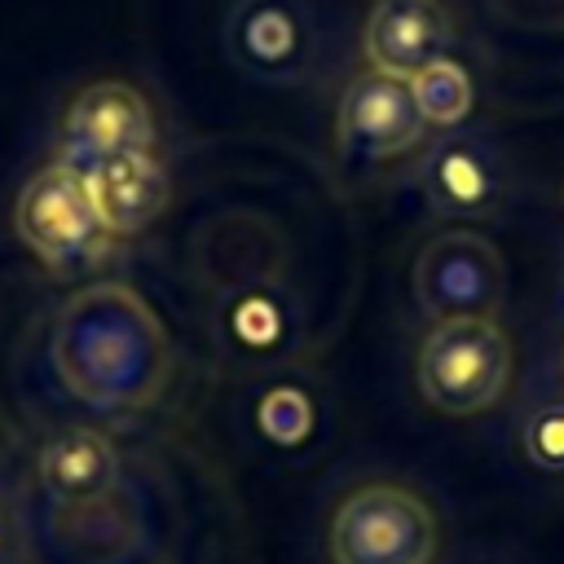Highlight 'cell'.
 Here are the masks:
<instances>
[{"label": "cell", "mask_w": 564, "mask_h": 564, "mask_svg": "<svg viewBox=\"0 0 564 564\" xmlns=\"http://www.w3.org/2000/svg\"><path fill=\"white\" fill-rule=\"evenodd\" d=\"M234 44L260 75H291L304 62V18L291 0H247L234 18Z\"/></svg>", "instance_id": "7c38bea8"}, {"label": "cell", "mask_w": 564, "mask_h": 564, "mask_svg": "<svg viewBox=\"0 0 564 564\" xmlns=\"http://www.w3.org/2000/svg\"><path fill=\"white\" fill-rule=\"evenodd\" d=\"M449 48V13L441 0H379L366 18L370 70L414 79Z\"/></svg>", "instance_id": "52a82bcc"}, {"label": "cell", "mask_w": 564, "mask_h": 564, "mask_svg": "<svg viewBox=\"0 0 564 564\" xmlns=\"http://www.w3.org/2000/svg\"><path fill=\"white\" fill-rule=\"evenodd\" d=\"M511 379V339L494 317L436 322L419 348V392L441 414L489 410Z\"/></svg>", "instance_id": "7a4b0ae2"}, {"label": "cell", "mask_w": 564, "mask_h": 564, "mask_svg": "<svg viewBox=\"0 0 564 564\" xmlns=\"http://www.w3.org/2000/svg\"><path fill=\"white\" fill-rule=\"evenodd\" d=\"M40 476H44L48 494H57L62 502H97L115 489L119 458H115V445L101 432L75 427V432H62L44 445Z\"/></svg>", "instance_id": "30bf717a"}, {"label": "cell", "mask_w": 564, "mask_h": 564, "mask_svg": "<svg viewBox=\"0 0 564 564\" xmlns=\"http://www.w3.org/2000/svg\"><path fill=\"white\" fill-rule=\"evenodd\" d=\"M66 128H70L75 150L88 154V159L150 150V141H154V119H150L145 97L132 84H119V79L88 84L75 97V106L66 115Z\"/></svg>", "instance_id": "9c48e42d"}, {"label": "cell", "mask_w": 564, "mask_h": 564, "mask_svg": "<svg viewBox=\"0 0 564 564\" xmlns=\"http://www.w3.org/2000/svg\"><path fill=\"white\" fill-rule=\"evenodd\" d=\"M53 366L79 401L137 410L150 405L167 379V335L137 291L97 282L57 313Z\"/></svg>", "instance_id": "6da1fadb"}, {"label": "cell", "mask_w": 564, "mask_h": 564, "mask_svg": "<svg viewBox=\"0 0 564 564\" xmlns=\"http://www.w3.org/2000/svg\"><path fill=\"white\" fill-rule=\"evenodd\" d=\"M410 93H414V106H419L423 123H436V128H454L471 110V75L454 57H441V62L423 66L410 79Z\"/></svg>", "instance_id": "4fadbf2b"}, {"label": "cell", "mask_w": 564, "mask_h": 564, "mask_svg": "<svg viewBox=\"0 0 564 564\" xmlns=\"http://www.w3.org/2000/svg\"><path fill=\"white\" fill-rule=\"evenodd\" d=\"M524 454L542 471H564V401L542 405L524 427Z\"/></svg>", "instance_id": "5bb4252c"}, {"label": "cell", "mask_w": 564, "mask_h": 564, "mask_svg": "<svg viewBox=\"0 0 564 564\" xmlns=\"http://www.w3.org/2000/svg\"><path fill=\"white\" fill-rule=\"evenodd\" d=\"M13 225L22 242L53 269H84L106 247V225L93 207L84 167L53 163L35 172L13 207Z\"/></svg>", "instance_id": "277c9868"}, {"label": "cell", "mask_w": 564, "mask_h": 564, "mask_svg": "<svg viewBox=\"0 0 564 564\" xmlns=\"http://www.w3.org/2000/svg\"><path fill=\"white\" fill-rule=\"evenodd\" d=\"M84 181L110 234H141L167 203V172L150 150L93 159L84 167Z\"/></svg>", "instance_id": "ba28073f"}, {"label": "cell", "mask_w": 564, "mask_h": 564, "mask_svg": "<svg viewBox=\"0 0 564 564\" xmlns=\"http://www.w3.org/2000/svg\"><path fill=\"white\" fill-rule=\"evenodd\" d=\"M423 115L414 106L410 79L366 70L344 88L339 101V145L361 159H388L423 137Z\"/></svg>", "instance_id": "8992f818"}, {"label": "cell", "mask_w": 564, "mask_h": 564, "mask_svg": "<svg viewBox=\"0 0 564 564\" xmlns=\"http://www.w3.org/2000/svg\"><path fill=\"white\" fill-rule=\"evenodd\" d=\"M423 189L445 216H485L498 203V167L476 141H445L427 154Z\"/></svg>", "instance_id": "8fae6325"}, {"label": "cell", "mask_w": 564, "mask_h": 564, "mask_svg": "<svg viewBox=\"0 0 564 564\" xmlns=\"http://www.w3.org/2000/svg\"><path fill=\"white\" fill-rule=\"evenodd\" d=\"M414 295L427 317H494L507 295V269L485 234L449 229L419 251Z\"/></svg>", "instance_id": "5b68a950"}, {"label": "cell", "mask_w": 564, "mask_h": 564, "mask_svg": "<svg viewBox=\"0 0 564 564\" xmlns=\"http://www.w3.org/2000/svg\"><path fill=\"white\" fill-rule=\"evenodd\" d=\"M335 564H432L436 560V516L405 485H361L330 520Z\"/></svg>", "instance_id": "3957f363"}]
</instances>
